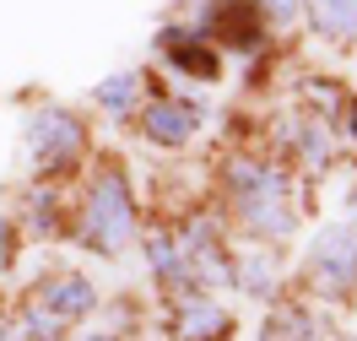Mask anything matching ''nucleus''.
<instances>
[{"label": "nucleus", "instance_id": "1", "mask_svg": "<svg viewBox=\"0 0 357 341\" xmlns=\"http://www.w3.org/2000/svg\"><path fill=\"white\" fill-rule=\"evenodd\" d=\"M130 190L119 174H103L98 190H92V206H87V238H98L103 250H125V238H130Z\"/></svg>", "mask_w": 357, "mask_h": 341}, {"label": "nucleus", "instance_id": "11", "mask_svg": "<svg viewBox=\"0 0 357 341\" xmlns=\"http://www.w3.org/2000/svg\"><path fill=\"white\" fill-rule=\"evenodd\" d=\"M6 250H11V233H6V222H0V260H6Z\"/></svg>", "mask_w": 357, "mask_h": 341}, {"label": "nucleus", "instance_id": "5", "mask_svg": "<svg viewBox=\"0 0 357 341\" xmlns=\"http://www.w3.org/2000/svg\"><path fill=\"white\" fill-rule=\"evenodd\" d=\"M190 130H195V109H184V103H152L146 109V136L162 141V146L190 141Z\"/></svg>", "mask_w": 357, "mask_h": 341}, {"label": "nucleus", "instance_id": "12", "mask_svg": "<svg viewBox=\"0 0 357 341\" xmlns=\"http://www.w3.org/2000/svg\"><path fill=\"white\" fill-rule=\"evenodd\" d=\"M352 136H357V103H352Z\"/></svg>", "mask_w": 357, "mask_h": 341}, {"label": "nucleus", "instance_id": "8", "mask_svg": "<svg viewBox=\"0 0 357 341\" xmlns=\"http://www.w3.org/2000/svg\"><path fill=\"white\" fill-rule=\"evenodd\" d=\"M314 17L331 33H357V0H314Z\"/></svg>", "mask_w": 357, "mask_h": 341}, {"label": "nucleus", "instance_id": "7", "mask_svg": "<svg viewBox=\"0 0 357 341\" xmlns=\"http://www.w3.org/2000/svg\"><path fill=\"white\" fill-rule=\"evenodd\" d=\"M33 141H38V152H76L82 146V130H76V119H66V114H44L38 125H33Z\"/></svg>", "mask_w": 357, "mask_h": 341}, {"label": "nucleus", "instance_id": "6", "mask_svg": "<svg viewBox=\"0 0 357 341\" xmlns=\"http://www.w3.org/2000/svg\"><path fill=\"white\" fill-rule=\"evenodd\" d=\"M44 309L54 319H70V315H87L92 309V287L82 282V276H54L44 287Z\"/></svg>", "mask_w": 357, "mask_h": 341}, {"label": "nucleus", "instance_id": "4", "mask_svg": "<svg viewBox=\"0 0 357 341\" xmlns=\"http://www.w3.org/2000/svg\"><path fill=\"white\" fill-rule=\"evenodd\" d=\"M178 341H222L227 331H233V319L217 309V303H190L184 315H178Z\"/></svg>", "mask_w": 357, "mask_h": 341}, {"label": "nucleus", "instance_id": "9", "mask_svg": "<svg viewBox=\"0 0 357 341\" xmlns=\"http://www.w3.org/2000/svg\"><path fill=\"white\" fill-rule=\"evenodd\" d=\"M168 49H174V66L195 70V76H211V70H217V60H211V54H201V49H184V44H168Z\"/></svg>", "mask_w": 357, "mask_h": 341}, {"label": "nucleus", "instance_id": "2", "mask_svg": "<svg viewBox=\"0 0 357 341\" xmlns=\"http://www.w3.org/2000/svg\"><path fill=\"white\" fill-rule=\"evenodd\" d=\"M314 271L331 276L335 293L357 276V238L347 233V227H325V233L314 238Z\"/></svg>", "mask_w": 357, "mask_h": 341}, {"label": "nucleus", "instance_id": "10", "mask_svg": "<svg viewBox=\"0 0 357 341\" xmlns=\"http://www.w3.org/2000/svg\"><path fill=\"white\" fill-rule=\"evenodd\" d=\"M98 98H103L109 109H125V103L135 98V76H114V82H109L103 92H98Z\"/></svg>", "mask_w": 357, "mask_h": 341}, {"label": "nucleus", "instance_id": "3", "mask_svg": "<svg viewBox=\"0 0 357 341\" xmlns=\"http://www.w3.org/2000/svg\"><path fill=\"white\" fill-rule=\"evenodd\" d=\"M211 27H217V38H227V44H238V49L260 44V11H255V0H222Z\"/></svg>", "mask_w": 357, "mask_h": 341}]
</instances>
